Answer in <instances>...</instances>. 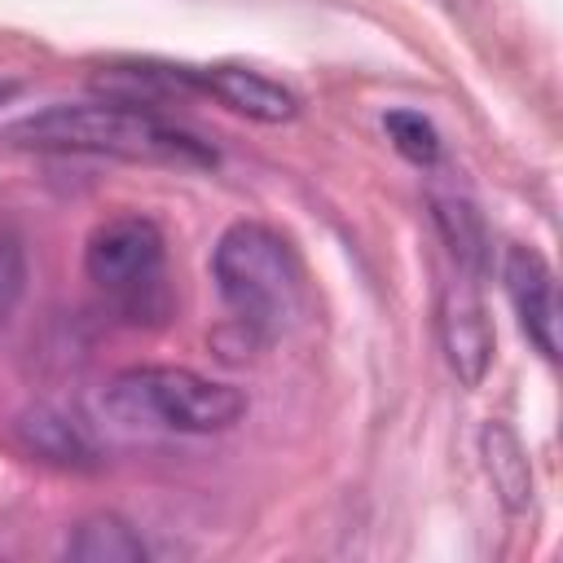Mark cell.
I'll list each match as a JSON object with an SVG mask.
<instances>
[{
  "instance_id": "obj_1",
  "label": "cell",
  "mask_w": 563,
  "mask_h": 563,
  "mask_svg": "<svg viewBox=\"0 0 563 563\" xmlns=\"http://www.w3.org/2000/svg\"><path fill=\"white\" fill-rule=\"evenodd\" d=\"M0 145L31 154H92L163 167H216L220 154L136 101H53L0 128Z\"/></svg>"
},
{
  "instance_id": "obj_2",
  "label": "cell",
  "mask_w": 563,
  "mask_h": 563,
  "mask_svg": "<svg viewBox=\"0 0 563 563\" xmlns=\"http://www.w3.org/2000/svg\"><path fill=\"white\" fill-rule=\"evenodd\" d=\"M211 277L233 325L251 343H277L308 317L303 264L295 246L260 220H238L220 233Z\"/></svg>"
},
{
  "instance_id": "obj_3",
  "label": "cell",
  "mask_w": 563,
  "mask_h": 563,
  "mask_svg": "<svg viewBox=\"0 0 563 563\" xmlns=\"http://www.w3.org/2000/svg\"><path fill=\"white\" fill-rule=\"evenodd\" d=\"M101 413L145 435H216L242 422L246 396L185 365H132L106 383Z\"/></svg>"
},
{
  "instance_id": "obj_4",
  "label": "cell",
  "mask_w": 563,
  "mask_h": 563,
  "mask_svg": "<svg viewBox=\"0 0 563 563\" xmlns=\"http://www.w3.org/2000/svg\"><path fill=\"white\" fill-rule=\"evenodd\" d=\"M84 273L114 317L128 325H158L172 312L167 242L145 216H110L84 246Z\"/></svg>"
},
{
  "instance_id": "obj_5",
  "label": "cell",
  "mask_w": 563,
  "mask_h": 563,
  "mask_svg": "<svg viewBox=\"0 0 563 563\" xmlns=\"http://www.w3.org/2000/svg\"><path fill=\"white\" fill-rule=\"evenodd\" d=\"M435 330H440V347H444V361L457 374V383L479 387L488 374V361H493V321H488V308H484L471 273H457L453 282H444L440 308H435Z\"/></svg>"
},
{
  "instance_id": "obj_6",
  "label": "cell",
  "mask_w": 563,
  "mask_h": 563,
  "mask_svg": "<svg viewBox=\"0 0 563 563\" xmlns=\"http://www.w3.org/2000/svg\"><path fill=\"white\" fill-rule=\"evenodd\" d=\"M176 79H180V92L216 97L220 106L255 123H290L299 114V97L251 66H176Z\"/></svg>"
},
{
  "instance_id": "obj_7",
  "label": "cell",
  "mask_w": 563,
  "mask_h": 563,
  "mask_svg": "<svg viewBox=\"0 0 563 563\" xmlns=\"http://www.w3.org/2000/svg\"><path fill=\"white\" fill-rule=\"evenodd\" d=\"M501 282L510 295V308L519 317V330L528 343L545 356L559 361V286L541 251L532 246H506L501 255Z\"/></svg>"
},
{
  "instance_id": "obj_8",
  "label": "cell",
  "mask_w": 563,
  "mask_h": 563,
  "mask_svg": "<svg viewBox=\"0 0 563 563\" xmlns=\"http://www.w3.org/2000/svg\"><path fill=\"white\" fill-rule=\"evenodd\" d=\"M13 431H18V444H22L26 453H35L40 462H53V466H66V471H88V466H97V444H92V435H88L70 413H62V409H53V405L26 409V413L13 422Z\"/></svg>"
},
{
  "instance_id": "obj_9",
  "label": "cell",
  "mask_w": 563,
  "mask_h": 563,
  "mask_svg": "<svg viewBox=\"0 0 563 563\" xmlns=\"http://www.w3.org/2000/svg\"><path fill=\"white\" fill-rule=\"evenodd\" d=\"M479 457H484V471H488V479H493V493H497V501L510 510V515H523L528 506H532V462H528V449H523V440L506 427V422H497V418H488L484 427H479Z\"/></svg>"
},
{
  "instance_id": "obj_10",
  "label": "cell",
  "mask_w": 563,
  "mask_h": 563,
  "mask_svg": "<svg viewBox=\"0 0 563 563\" xmlns=\"http://www.w3.org/2000/svg\"><path fill=\"white\" fill-rule=\"evenodd\" d=\"M431 216H435V229H440L444 246L457 260V273L484 277L493 246H488V229H484V216L475 211V202L462 198V194H431Z\"/></svg>"
},
{
  "instance_id": "obj_11",
  "label": "cell",
  "mask_w": 563,
  "mask_h": 563,
  "mask_svg": "<svg viewBox=\"0 0 563 563\" xmlns=\"http://www.w3.org/2000/svg\"><path fill=\"white\" fill-rule=\"evenodd\" d=\"M66 559H79V563H145L150 545L141 541V532L128 519H119L110 510H97V515H88L70 528Z\"/></svg>"
},
{
  "instance_id": "obj_12",
  "label": "cell",
  "mask_w": 563,
  "mask_h": 563,
  "mask_svg": "<svg viewBox=\"0 0 563 563\" xmlns=\"http://www.w3.org/2000/svg\"><path fill=\"white\" fill-rule=\"evenodd\" d=\"M383 128H387V136H391L400 158H409L418 167H435L440 163V132H435V123L422 110H405V106L387 110Z\"/></svg>"
},
{
  "instance_id": "obj_13",
  "label": "cell",
  "mask_w": 563,
  "mask_h": 563,
  "mask_svg": "<svg viewBox=\"0 0 563 563\" xmlns=\"http://www.w3.org/2000/svg\"><path fill=\"white\" fill-rule=\"evenodd\" d=\"M26 295V238L13 220H0V325Z\"/></svg>"
}]
</instances>
